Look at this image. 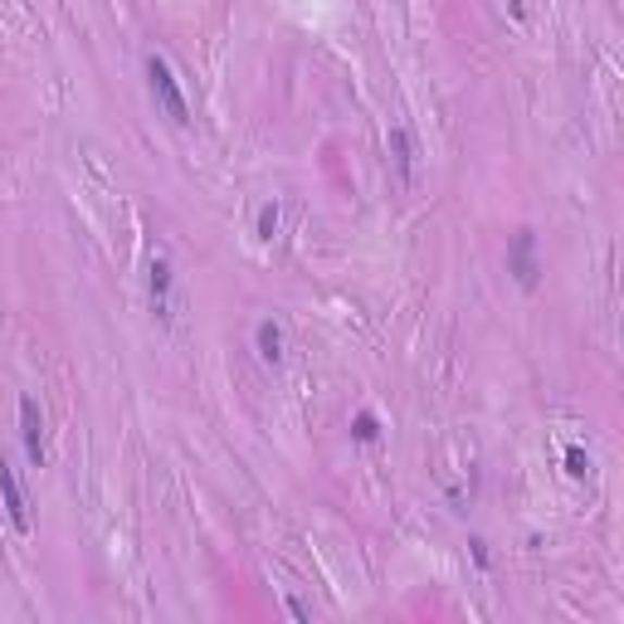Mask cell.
Here are the masks:
<instances>
[{"label": "cell", "instance_id": "1", "mask_svg": "<svg viewBox=\"0 0 624 624\" xmlns=\"http://www.w3.org/2000/svg\"><path fill=\"white\" fill-rule=\"evenodd\" d=\"M147 84H152V98H157L161 113H166L176 127H186L190 123V103H186V93H180V78L171 74V64L161 54H147Z\"/></svg>", "mask_w": 624, "mask_h": 624}, {"label": "cell", "instance_id": "2", "mask_svg": "<svg viewBox=\"0 0 624 624\" xmlns=\"http://www.w3.org/2000/svg\"><path fill=\"white\" fill-rule=\"evenodd\" d=\"M508 269L517 274V284L527 288H537L541 284V264H537V235L532 229H517V239H512V249H508Z\"/></svg>", "mask_w": 624, "mask_h": 624}, {"label": "cell", "instance_id": "3", "mask_svg": "<svg viewBox=\"0 0 624 624\" xmlns=\"http://www.w3.org/2000/svg\"><path fill=\"white\" fill-rule=\"evenodd\" d=\"M147 294H152V312L161 322L176 317V269L171 259H152V274H147Z\"/></svg>", "mask_w": 624, "mask_h": 624}, {"label": "cell", "instance_id": "4", "mask_svg": "<svg viewBox=\"0 0 624 624\" xmlns=\"http://www.w3.org/2000/svg\"><path fill=\"white\" fill-rule=\"evenodd\" d=\"M0 508L10 512L15 532H29V527H35V517H29V502H25V488H20V478H15V469H10L5 454H0Z\"/></svg>", "mask_w": 624, "mask_h": 624}, {"label": "cell", "instance_id": "5", "mask_svg": "<svg viewBox=\"0 0 624 624\" xmlns=\"http://www.w3.org/2000/svg\"><path fill=\"white\" fill-rule=\"evenodd\" d=\"M20 439H25L29 464H45V415L35 396H20Z\"/></svg>", "mask_w": 624, "mask_h": 624}, {"label": "cell", "instance_id": "6", "mask_svg": "<svg viewBox=\"0 0 624 624\" xmlns=\"http://www.w3.org/2000/svg\"><path fill=\"white\" fill-rule=\"evenodd\" d=\"M254 347H259V361L278 366V361H284V327H278L274 317H264V322L254 327Z\"/></svg>", "mask_w": 624, "mask_h": 624}, {"label": "cell", "instance_id": "7", "mask_svg": "<svg viewBox=\"0 0 624 624\" xmlns=\"http://www.w3.org/2000/svg\"><path fill=\"white\" fill-rule=\"evenodd\" d=\"M351 439H361V445H376V439H380V420L371 415V410H361V415L351 420Z\"/></svg>", "mask_w": 624, "mask_h": 624}, {"label": "cell", "instance_id": "8", "mask_svg": "<svg viewBox=\"0 0 624 624\" xmlns=\"http://www.w3.org/2000/svg\"><path fill=\"white\" fill-rule=\"evenodd\" d=\"M390 147H396L400 171H405V176H410V166H415V147H410V133H405V127H396V133H390Z\"/></svg>", "mask_w": 624, "mask_h": 624}, {"label": "cell", "instance_id": "9", "mask_svg": "<svg viewBox=\"0 0 624 624\" xmlns=\"http://www.w3.org/2000/svg\"><path fill=\"white\" fill-rule=\"evenodd\" d=\"M278 220H284V215H278V200H269V205L259 210V239H274L278 235Z\"/></svg>", "mask_w": 624, "mask_h": 624}, {"label": "cell", "instance_id": "10", "mask_svg": "<svg viewBox=\"0 0 624 624\" xmlns=\"http://www.w3.org/2000/svg\"><path fill=\"white\" fill-rule=\"evenodd\" d=\"M566 473H571V478H586V473H590V454L581 445H566Z\"/></svg>", "mask_w": 624, "mask_h": 624}]
</instances>
